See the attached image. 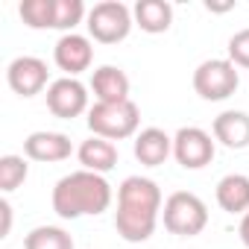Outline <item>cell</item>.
<instances>
[{
    "label": "cell",
    "mask_w": 249,
    "mask_h": 249,
    "mask_svg": "<svg viewBox=\"0 0 249 249\" xmlns=\"http://www.w3.org/2000/svg\"><path fill=\"white\" fill-rule=\"evenodd\" d=\"M91 91L97 103H123L129 100V76L114 65H103L91 73Z\"/></svg>",
    "instance_id": "9a60e30c"
},
{
    "label": "cell",
    "mask_w": 249,
    "mask_h": 249,
    "mask_svg": "<svg viewBox=\"0 0 249 249\" xmlns=\"http://www.w3.org/2000/svg\"><path fill=\"white\" fill-rule=\"evenodd\" d=\"M173 156V138L159 129V126H147L135 135V159L144 167H159Z\"/></svg>",
    "instance_id": "4fadbf2b"
},
{
    "label": "cell",
    "mask_w": 249,
    "mask_h": 249,
    "mask_svg": "<svg viewBox=\"0 0 249 249\" xmlns=\"http://www.w3.org/2000/svg\"><path fill=\"white\" fill-rule=\"evenodd\" d=\"M82 18H88L82 0H56V21H53V30H62V33L68 36V33H73L76 24H82Z\"/></svg>",
    "instance_id": "7402d4cb"
},
{
    "label": "cell",
    "mask_w": 249,
    "mask_h": 249,
    "mask_svg": "<svg viewBox=\"0 0 249 249\" xmlns=\"http://www.w3.org/2000/svg\"><path fill=\"white\" fill-rule=\"evenodd\" d=\"M237 85H240V73L229 59H205L194 71V91L208 103L229 100L237 91Z\"/></svg>",
    "instance_id": "5b68a950"
},
{
    "label": "cell",
    "mask_w": 249,
    "mask_h": 249,
    "mask_svg": "<svg viewBox=\"0 0 249 249\" xmlns=\"http://www.w3.org/2000/svg\"><path fill=\"white\" fill-rule=\"evenodd\" d=\"M88 36L100 44H117L123 41L132 27H135V18H132V9L120 0H103V3H94V9H88Z\"/></svg>",
    "instance_id": "277c9868"
},
{
    "label": "cell",
    "mask_w": 249,
    "mask_h": 249,
    "mask_svg": "<svg viewBox=\"0 0 249 249\" xmlns=\"http://www.w3.org/2000/svg\"><path fill=\"white\" fill-rule=\"evenodd\" d=\"M117 205L123 208H141V211H159L164 208L161 188L147 176H126L117 188Z\"/></svg>",
    "instance_id": "30bf717a"
},
{
    "label": "cell",
    "mask_w": 249,
    "mask_h": 249,
    "mask_svg": "<svg viewBox=\"0 0 249 249\" xmlns=\"http://www.w3.org/2000/svg\"><path fill=\"white\" fill-rule=\"evenodd\" d=\"M214 141H220L229 150H246L249 147V114L229 108L214 117Z\"/></svg>",
    "instance_id": "5bb4252c"
},
{
    "label": "cell",
    "mask_w": 249,
    "mask_h": 249,
    "mask_svg": "<svg viewBox=\"0 0 249 249\" xmlns=\"http://www.w3.org/2000/svg\"><path fill=\"white\" fill-rule=\"evenodd\" d=\"M21 21L30 30H53L56 21V0H24L18 6Z\"/></svg>",
    "instance_id": "ffe728a7"
},
{
    "label": "cell",
    "mask_w": 249,
    "mask_h": 249,
    "mask_svg": "<svg viewBox=\"0 0 249 249\" xmlns=\"http://www.w3.org/2000/svg\"><path fill=\"white\" fill-rule=\"evenodd\" d=\"M161 220H164V229L170 234H179V237H196L205 226H208V208L205 202L191 194V191H176L164 199V208H161Z\"/></svg>",
    "instance_id": "3957f363"
},
{
    "label": "cell",
    "mask_w": 249,
    "mask_h": 249,
    "mask_svg": "<svg viewBox=\"0 0 249 249\" xmlns=\"http://www.w3.org/2000/svg\"><path fill=\"white\" fill-rule=\"evenodd\" d=\"M132 18L135 24L150 33V36H159V33H167L170 24H173V6L167 0H138L132 6Z\"/></svg>",
    "instance_id": "ac0fdd59"
},
{
    "label": "cell",
    "mask_w": 249,
    "mask_h": 249,
    "mask_svg": "<svg viewBox=\"0 0 249 249\" xmlns=\"http://www.w3.org/2000/svg\"><path fill=\"white\" fill-rule=\"evenodd\" d=\"M159 211H141V208H123L117 205L114 211V229L126 243H144L153 237L156 226H159Z\"/></svg>",
    "instance_id": "7c38bea8"
},
{
    "label": "cell",
    "mask_w": 249,
    "mask_h": 249,
    "mask_svg": "<svg viewBox=\"0 0 249 249\" xmlns=\"http://www.w3.org/2000/svg\"><path fill=\"white\" fill-rule=\"evenodd\" d=\"M237 234H240V240H243V246L249 249V211L240 217V226H237Z\"/></svg>",
    "instance_id": "d4e9b609"
},
{
    "label": "cell",
    "mask_w": 249,
    "mask_h": 249,
    "mask_svg": "<svg viewBox=\"0 0 249 249\" xmlns=\"http://www.w3.org/2000/svg\"><path fill=\"white\" fill-rule=\"evenodd\" d=\"M76 159H79L82 170H91V173H100V176H106L108 170H114V167H117V159H120V153H117V147H114L111 141L91 135L88 141H82V144H79V150H76Z\"/></svg>",
    "instance_id": "2e32d148"
},
{
    "label": "cell",
    "mask_w": 249,
    "mask_h": 249,
    "mask_svg": "<svg viewBox=\"0 0 249 249\" xmlns=\"http://www.w3.org/2000/svg\"><path fill=\"white\" fill-rule=\"evenodd\" d=\"M141 126V108L132 100L123 103H94L88 108V129L106 141H123L138 135Z\"/></svg>",
    "instance_id": "7a4b0ae2"
},
{
    "label": "cell",
    "mask_w": 249,
    "mask_h": 249,
    "mask_svg": "<svg viewBox=\"0 0 249 249\" xmlns=\"http://www.w3.org/2000/svg\"><path fill=\"white\" fill-rule=\"evenodd\" d=\"M53 59L59 65V71H65L68 76H79L82 71L91 68L94 62V47H91V38L88 36H79V33H68L56 41L53 47Z\"/></svg>",
    "instance_id": "9c48e42d"
},
{
    "label": "cell",
    "mask_w": 249,
    "mask_h": 249,
    "mask_svg": "<svg viewBox=\"0 0 249 249\" xmlns=\"http://www.w3.org/2000/svg\"><path fill=\"white\" fill-rule=\"evenodd\" d=\"M47 79H50L47 62L38 59V56H18V59H12L9 68H6V82H9V88H12L15 94H21V97H36V94H41L44 88H50Z\"/></svg>",
    "instance_id": "ba28073f"
},
{
    "label": "cell",
    "mask_w": 249,
    "mask_h": 249,
    "mask_svg": "<svg viewBox=\"0 0 249 249\" xmlns=\"http://www.w3.org/2000/svg\"><path fill=\"white\" fill-rule=\"evenodd\" d=\"M217 205L226 214H246L249 211V176L243 173H229L217 182Z\"/></svg>",
    "instance_id": "e0dca14e"
},
{
    "label": "cell",
    "mask_w": 249,
    "mask_h": 249,
    "mask_svg": "<svg viewBox=\"0 0 249 249\" xmlns=\"http://www.w3.org/2000/svg\"><path fill=\"white\" fill-rule=\"evenodd\" d=\"M47 108L50 114L62 117V120H73L82 111H88V88L76 79V76H62L53 79L47 88Z\"/></svg>",
    "instance_id": "52a82bcc"
},
{
    "label": "cell",
    "mask_w": 249,
    "mask_h": 249,
    "mask_svg": "<svg viewBox=\"0 0 249 249\" xmlns=\"http://www.w3.org/2000/svg\"><path fill=\"white\" fill-rule=\"evenodd\" d=\"M0 214H3V226H0V237H9L12 229V205L6 199H0Z\"/></svg>",
    "instance_id": "cb8c5ba5"
},
{
    "label": "cell",
    "mask_w": 249,
    "mask_h": 249,
    "mask_svg": "<svg viewBox=\"0 0 249 249\" xmlns=\"http://www.w3.org/2000/svg\"><path fill=\"white\" fill-rule=\"evenodd\" d=\"M30 176V164L27 156H3L0 159V191L12 194L15 188H21Z\"/></svg>",
    "instance_id": "44dd1931"
},
{
    "label": "cell",
    "mask_w": 249,
    "mask_h": 249,
    "mask_svg": "<svg viewBox=\"0 0 249 249\" xmlns=\"http://www.w3.org/2000/svg\"><path fill=\"white\" fill-rule=\"evenodd\" d=\"M111 185L106 182V176L91 173V170H73L68 176H62L53 188V211L62 220H76L85 214H103L111 205Z\"/></svg>",
    "instance_id": "6da1fadb"
},
{
    "label": "cell",
    "mask_w": 249,
    "mask_h": 249,
    "mask_svg": "<svg viewBox=\"0 0 249 249\" xmlns=\"http://www.w3.org/2000/svg\"><path fill=\"white\" fill-rule=\"evenodd\" d=\"M71 153H73V144H71V138L65 132H47V129H41V132L27 135V141H24V156L30 161L56 164V161L71 159Z\"/></svg>",
    "instance_id": "8fae6325"
},
{
    "label": "cell",
    "mask_w": 249,
    "mask_h": 249,
    "mask_svg": "<svg viewBox=\"0 0 249 249\" xmlns=\"http://www.w3.org/2000/svg\"><path fill=\"white\" fill-rule=\"evenodd\" d=\"M214 138L199 126H182L173 135V159L185 170H202L205 164L214 161Z\"/></svg>",
    "instance_id": "8992f818"
},
{
    "label": "cell",
    "mask_w": 249,
    "mask_h": 249,
    "mask_svg": "<svg viewBox=\"0 0 249 249\" xmlns=\"http://www.w3.org/2000/svg\"><path fill=\"white\" fill-rule=\"evenodd\" d=\"M24 249H73V237L62 226H36L24 237Z\"/></svg>",
    "instance_id": "d6986e66"
},
{
    "label": "cell",
    "mask_w": 249,
    "mask_h": 249,
    "mask_svg": "<svg viewBox=\"0 0 249 249\" xmlns=\"http://www.w3.org/2000/svg\"><path fill=\"white\" fill-rule=\"evenodd\" d=\"M229 62L234 68H246L249 71V27L246 30H237L231 38H229Z\"/></svg>",
    "instance_id": "603a6c76"
}]
</instances>
